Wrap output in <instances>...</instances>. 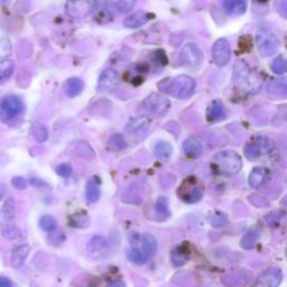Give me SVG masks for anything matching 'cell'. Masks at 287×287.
Listing matches in <instances>:
<instances>
[{
	"label": "cell",
	"instance_id": "60d3db41",
	"mask_svg": "<svg viewBox=\"0 0 287 287\" xmlns=\"http://www.w3.org/2000/svg\"><path fill=\"white\" fill-rule=\"evenodd\" d=\"M127 256H128V259L130 260L131 263H134L135 265H138V266L144 265L148 260V258L146 256H144L143 253L134 250V249H130V250L128 251Z\"/></svg>",
	"mask_w": 287,
	"mask_h": 287
},
{
	"label": "cell",
	"instance_id": "7a4b0ae2",
	"mask_svg": "<svg viewBox=\"0 0 287 287\" xmlns=\"http://www.w3.org/2000/svg\"><path fill=\"white\" fill-rule=\"evenodd\" d=\"M215 167L224 175H235L243 167V160L238 153L234 151H223L214 156Z\"/></svg>",
	"mask_w": 287,
	"mask_h": 287
},
{
	"label": "cell",
	"instance_id": "52a82bcc",
	"mask_svg": "<svg viewBox=\"0 0 287 287\" xmlns=\"http://www.w3.org/2000/svg\"><path fill=\"white\" fill-rule=\"evenodd\" d=\"M131 249L143 253L147 258L156 252L157 241L154 236L149 234H132L130 237Z\"/></svg>",
	"mask_w": 287,
	"mask_h": 287
},
{
	"label": "cell",
	"instance_id": "d590c367",
	"mask_svg": "<svg viewBox=\"0 0 287 287\" xmlns=\"http://www.w3.org/2000/svg\"><path fill=\"white\" fill-rule=\"evenodd\" d=\"M156 213L159 217H162V220L166 219L169 215V207H168V200L165 197H161L157 199L155 205Z\"/></svg>",
	"mask_w": 287,
	"mask_h": 287
},
{
	"label": "cell",
	"instance_id": "277c9868",
	"mask_svg": "<svg viewBox=\"0 0 287 287\" xmlns=\"http://www.w3.org/2000/svg\"><path fill=\"white\" fill-rule=\"evenodd\" d=\"M24 103L22 99L15 94L6 95L0 99V120L3 123L9 122L22 114Z\"/></svg>",
	"mask_w": 287,
	"mask_h": 287
},
{
	"label": "cell",
	"instance_id": "d6a6232c",
	"mask_svg": "<svg viewBox=\"0 0 287 287\" xmlns=\"http://www.w3.org/2000/svg\"><path fill=\"white\" fill-rule=\"evenodd\" d=\"M32 132L34 138L39 141V143H44L48 138V130L47 128L44 126L43 123L39 122L32 123Z\"/></svg>",
	"mask_w": 287,
	"mask_h": 287
},
{
	"label": "cell",
	"instance_id": "4316f807",
	"mask_svg": "<svg viewBox=\"0 0 287 287\" xmlns=\"http://www.w3.org/2000/svg\"><path fill=\"white\" fill-rule=\"evenodd\" d=\"M172 145L167 143V141L160 140L154 146V154H155V156L159 160H168L170 155H172Z\"/></svg>",
	"mask_w": 287,
	"mask_h": 287
},
{
	"label": "cell",
	"instance_id": "7c38bea8",
	"mask_svg": "<svg viewBox=\"0 0 287 287\" xmlns=\"http://www.w3.org/2000/svg\"><path fill=\"white\" fill-rule=\"evenodd\" d=\"M86 251L89 257L94 260L103 259L109 252V244L102 236H94L88 243Z\"/></svg>",
	"mask_w": 287,
	"mask_h": 287
},
{
	"label": "cell",
	"instance_id": "1f68e13d",
	"mask_svg": "<svg viewBox=\"0 0 287 287\" xmlns=\"http://www.w3.org/2000/svg\"><path fill=\"white\" fill-rule=\"evenodd\" d=\"M258 238H259V231L256 227H253L245 234V236L241 239V247L245 249H251L255 246Z\"/></svg>",
	"mask_w": 287,
	"mask_h": 287
},
{
	"label": "cell",
	"instance_id": "ee69618b",
	"mask_svg": "<svg viewBox=\"0 0 287 287\" xmlns=\"http://www.w3.org/2000/svg\"><path fill=\"white\" fill-rule=\"evenodd\" d=\"M11 184L17 190H25L27 188V181L24 177L16 176L11 180Z\"/></svg>",
	"mask_w": 287,
	"mask_h": 287
},
{
	"label": "cell",
	"instance_id": "b9f144b4",
	"mask_svg": "<svg viewBox=\"0 0 287 287\" xmlns=\"http://www.w3.org/2000/svg\"><path fill=\"white\" fill-rule=\"evenodd\" d=\"M11 54V44L8 39L0 40V59H6Z\"/></svg>",
	"mask_w": 287,
	"mask_h": 287
},
{
	"label": "cell",
	"instance_id": "484cf974",
	"mask_svg": "<svg viewBox=\"0 0 287 287\" xmlns=\"http://www.w3.org/2000/svg\"><path fill=\"white\" fill-rule=\"evenodd\" d=\"M0 215H1L3 221L6 222H10L14 220L16 215V205L14 199L8 198L6 200L1 209H0Z\"/></svg>",
	"mask_w": 287,
	"mask_h": 287
},
{
	"label": "cell",
	"instance_id": "8fae6325",
	"mask_svg": "<svg viewBox=\"0 0 287 287\" xmlns=\"http://www.w3.org/2000/svg\"><path fill=\"white\" fill-rule=\"evenodd\" d=\"M181 60L183 64L191 69H197L203 62V53L198 45L188 44L181 52Z\"/></svg>",
	"mask_w": 287,
	"mask_h": 287
},
{
	"label": "cell",
	"instance_id": "2e32d148",
	"mask_svg": "<svg viewBox=\"0 0 287 287\" xmlns=\"http://www.w3.org/2000/svg\"><path fill=\"white\" fill-rule=\"evenodd\" d=\"M267 92L270 97L275 99L287 98V79L278 78L270 81L267 85Z\"/></svg>",
	"mask_w": 287,
	"mask_h": 287
},
{
	"label": "cell",
	"instance_id": "7bdbcfd3",
	"mask_svg": "<svg viewBox=\"0 0 287 287\" xmlns=\"http://www.w3.org/2000/svg\"><path fill=\"white\" fill-rule=\"evenodd\" d=\"M55 172L62 177H69L72 175L73 168H72V166L68 163H62L60 165H57V167L55 168Z\"/></svg>",
	"mask_w": 287,
	"mask_h": 287
},
{
	"label": "cell",
	"instance_id": "f546056e",
	"mask_svg": "<svg viewBox=\"0 0 287 287\" xmlns=\"http://www.w3.org/2000/svg\"><path fill=\"white\" fill-rule=\"evenodd\" d=\"M101 197V190L97 182L94 181V178L90 180L86 183V189H85V198L90 203L97 202Z\"/></svg>",
	"mask_w": 287,
	"mask_h": 287
},
{
	"label": "cell",
	"instance_id": "4dcf8cb0",
	"mask_svg": "<svg viewBox=\"0 0 287 287\" xmlns=\"http://www.w3.org/2000/svg\"><path fill=\"white\" fill-rule=\"evenodd\" d=\"M77 154L86 161H92L95 157V152L91 145L85 140H80L77 144Z\"/></svg>",
	"mask_w": 287,
	"mask_h": 287
},
{
	"label": "cell",
	"instance_id": "44dd1931",
	"mask_svg": "<svg viewBox=\"0 0 287 287\" xmlns=\"http://www.w3.org/2000/svg\"><path fill=\"white\" fill-rule=\"evenodd\" d=\"M148 15L147 12L144 11H137L134 14L129 15L128 17L124 19V27L130 28V30H135V28H139L141 26H144L145 24L148 22Z\"/></svg>",
	"mask_w": 287,
	"mask_h": 287
},
{
	"label": "cell",
	"instance_id": "f1b7e54d",
	"mask_svg": "<svg viewBox=\"0 0 287 287\" xmlns=\"http://www.w3.org/2000/svg\"><path fill=\"white\" fill-rule=\"evenodd\" d=\"M170 259H172V264L175 267H181L189 260V251L186 250L184 246L177 247L172 251Z\"/></svg>",
	"mask_w": 287,
	"mask_h": 287
},
{
	"label": "cell",
	"instance_id": "836d02e7",
	"mask_svg": "<svg viewBox=\"0 0 287 287\" xmlns=\"http://www.w3.org/2000/svg\"><path fill=\"white\" fill-rule=\"evenodd\" d=\"M108 144H109V146L114 149V151H117V152H122L124 151L128 147V143L126 138H124L123 135L122 134H114L112 135L109 141H108Z\"/></svg>",
	"mask_w": 287,
	"mask_h": 287
},
{
	"label": "cell",
	"instance_id": "9a60e30c",
	"mask_svg": "<svg viewBox=\"0 0 287 287\" xmlns=\"http://www.w3.org/2000/svg\"><path fill=\"white\" fill-rule=\"evenodd\" d=\"M282 280L283 273L280 268H268L260 274L258 283L265 287H277Z\"/></svg>",
	"mask_w": 287,
	"mask_h": 287
},
{
	"label": "cell",
	"instance_id": "5bb4252c",
	"mask_svg": "<svg viewBox=\"0 0 287 287\" xmlns=\"http://www.w3.org/2000/svg\"><path fill=\"white\" fill-rule=\"evenodd\" d=\"M119 80H120V77L117 71L114 69H107L103 71V72L101 73V76H100L99 78L97 89L99 92H101V93L109 92V91H111L116 85L118 84Z\"/></svg>",
	"mask_w": 287,
	"mask_h": 287
},
{
	"label": "cell",
	"instance_id": "7402d4cb",
	"mask_svg": "<svg viewBox=\"0 0 287 287\" xmlns=\"http://www.w3.org/2000/svg\"><path fill=\"white\" fill-rule=\"evenodd\" d=\"M226 117V109L222 105L221 101L215 100L210 105L209 109H207V119L211 123H219Z\"/></svg>",
	"mask_w": 287,
	"mask_h": 287
},
{
	"label": "cell",
	"instance_id": "e0dca14e",
	"mask_svg": "<svg viewBox=\"0 0 287 287\" xmlns=\"http://www.w3.org/2000/svg\"><path fill=\"white\" fill-rule=\"evenodd\" d=\"M149 123H151V120L147 116H139V117H135L129 120L126 126V130L129 134L139 135L147 130Z\"/></svg>",
	"mask_w": 287,
	"mask_h": 287
},
{
	"label": "cell",
	"instance_id": "5b68a950",
	"mask_svg": "<svg viewBox=\"0 0 287 287\" xmlns=\"http://www.w3.org/2000/svg\"><path fill=\"white\" fill-rule=\"evenodd\" d=\"M144 109L154 118H162L167 114L170 107L169 100L163 94L153 93L144 100Z\"/></svg>",
	"mask_w": 287,
	"mask_h": 287
},
{
	"label": "cell",
	"instance_id": "4fadbf2b",
	"mask_svg": "<svg viewBox=\"0 0 287 287\" xmlns=\"http://www.w3.org/2000/svg\"><path fill=\"white\" fill-rule=\"evenodd\" d=\"M212 56H213L214 63L218 66H224L230 60L231 49L229 41L224 39L218 40L212 47Z\"/></svg>",
	"mask_w": 287,
	"mask_h": 287
},
{
	"label": "cell",
	"instance_id": "ffe728a7",
	"mask_svg": "<svg viewBox=\"0 0 287 287\" xmlns=\"http://www.w3.org/2000/svg\"><path fill=\"white\" fill-rule=\"evenodd\" d=\"M183 151H184L185 155L190 157V159H199L202 154V145L197 138H188L184 144H183Z\"/></svg>",
	"mask_w": 287,
	"mask_h": 287
},
{
	"label": "cell",
	"instance_id": "bcb514c9",
	"mask_svg": "<svg viewBox=\"0 0 287 287\" xmlns=\"http://www.w3.org/2000/svg\"><path fill=\"white\" fill-rule=\"evenodd\" d=\"M106 287H126V284L123 281H111L108 283Z\"/></svg>",
	"mask_w": 287,
	"mask_h": 287
},
{
	"label": "cell",
	"instance_id": "d4e9b609",
	"mask_svg": "<svg viewBox=\"0 0 287 287\" xmlns=\"http://www.w3.org/2000/svg\"><path fill=\"white\" fill-rule=\"evenodd\" d=\"M267 177V172L263 167H255L249 175V185L253 189L260 188L264 184Z\"/></svg>",
	"mask_w": 287,
	"mask_h": 287
},
{
	"label": "cell",
	"instance_id": "ac0fdd59",
	"mask_svg": "<svg viewBox=\"0 0 287 287\" xmlns=\"http://www.w3.org/2000/svg\"><path fill=\"white\" fill-rule=\"evenodd\" d=\"M31 252V246L24 244L16 247L11 252V266L15 268H20Z\"/></svg>",
	"mask_w": 287,
	"mask_h": 287
},
{
	"label": "cell",
	"instance_id": "f35d334b",
	"mask_svg": "<svg viewBox=\"0 0 287 287\" xmlns=\"http://www.w3.org/2000/svg\"><path fill=\"white\" fill-rule=\"evenodd\" d=\"M47 240L49 245H52L54 247H59L66 240V237L63 231H53L49 234Z\"/></svg>",
	"mask_w": 287,
	"mask_h": 287
},
{
	"label": "cell",
	"instance_id": "603a6c76",
	"mask_svg": "<svg viewBox=\"0 0 287 287\" xmlns=\"http://www.w3.org/2000/svg\"><path fill=\"white\" fill-rule=\"evenodd\" d=\"M83 90V82L77 77L70 78L64 82V91L68 97L74 98L80 94Z\"/></svg>",
	"mask_w": 287,
	"mask_h": 287
},
{
	"label": "cell",
	"instance_id": "8992f818",
	"mask_svg": "<svg viewBox=\"0 0 287 287\" xmlns=\"http://www.w3.org/2000/svg\"><path fill=\"white\" fill-rule=\"evenodd\" d=\"M178 197L186 203H195L203 197V186L195 177H188L178 189Z\"/></svg>",
	"mask_w": 287,
	"mask_h": 287
},
{
	"label": "cell",
	"instance_id": "ba28073f",
	"mask_svg": "<svg viewBox=\"0 0 287 287\" xmlns=\"http://www.w3.org/2000/svg\"><path fill=\"white\" fill-rule=\"evenodd\" d=\"M275 147L274 141L266 137H260V138H256L248 143L245 147V155H246L249 160H257L260 156L267 155L273 151Z\"/></svg>",
	"mask_w": 287,
	"mask_h": 287
},
{
	"label": "cell",
	"instance_id": "c3c4849f",
	"mask_svg": "<svg viewBox=\"0 0 287 287\" xmlns=\"http://www.w3.org/2000/svg\"><path fill=\"white\" fill-rule=\"evenodd\" d=\"M5 194H6V186L3 184H0V201H1L3 197H5Z\"/></svg>",
	"mask_w": 287,
	"mask_h": 287
},
{
	"label": "cell",
	"instance_id": "83f0119b",
	"mask_svg": "<svg viewBox=\"0 0 287 287\" xmlns=\"http://www.w3.org/2000/svg\"><path fill=\"white\" fill-rule=\"evenodd\" d=\"M14 71L15 63L11 60L0 61V84H5L11 78Z\"/></svg>",
	"mask_w": 287,
	"mask_h": 287
},
{
	"label": "cell",
	"instance_id": "ab89813d",
	"mask_svg": "<svg viewBox=\"0 0 287 287\" xmlns=\"http://www.w3.org/2000/svg\"><path fill=\"white\" fill-rule=\"evenodd\" d=\"M272 71L275 74H284L287 71V60L284 57H277L272 63Z\"/></svg>",
	"mask_w": 287,
	"mask_h": 287
},
{
	"label": "cell",
	"instance_id": "7dc6e473",
	"mask_svg": "<svg viewBox=\"0 0 287 287\" xmlns=\"http://www.w3.org/2000/svg\"><path fill=\"white\" fill-rule=\"evenodd\" d=\"M0 287H12V283L7 277H0Z\"/></svg>",
	"mask_w": 287,
	"mask_h": 287
},
{
	"label": "cell",
	"instance_id": "681fc988",
	"mask_svg": "<svg viewBox=\"0 0 287 287\" xmlns=\"http://www.w3.org/2000/svg\"><path fill=\"white\" fill-rule=\"evenodd\" d=\"M0 1H1L2 3H7V2H9L10 0H0Z\"/></svg>",
	"mask_w": 287,
	"mask_h": 287
},
{
	"label": "cell",
	"instance_id": "f6af8a7d",
	"mask_svg": "<svg viewBox=\"0 0 287 287\" xmlns=\"http://www.w3.org/2000/svg\"><path fill=\"white\" fill-rule=\"evenodd\" d=\"M211 218H214V220H210L211 223H212V226H215V227H220V226H222V224H224V222H226V214H220V215H212Z\"/></svg>",
	"mask_w": 287,
	"mask_h": 287
},
{
	"label": "cell",
	"instance_id": "9c48e42d",
	"mask_svg": "<svg viewBox=\"0 0 287 287\" xmlns=\"http://www.w3.org/2000/svg\"><path fill=\"white\" fill-rule=\"evenodd\" d=\"M97 7L95 0H68L65 9L73 18H83L92 14Z\"/></svg>",
	"mask_w": 287,
	"mask_h": 287
},
{
	"label": "cell",
	"instance_id": "3957f363",
	"mask_svg": "<svg viewBox=\"0 0 287 287\" xmlns=\"http://www.w3.org/2000/svg\"><path fill=\"white\" fill-rule=\"evenodd\" d=\"M235 81L237 85L250 91V92H257L261 88V81L259 80V78L243 61H239L236 63Z\"/></svg>",
	"mask_w": 287,
	"mask_h": 287
},
{
	"label": "cell",
	"instance_id": "8d00e7d4",
	"mask_svg": "<svg viewBox=\"0 0 287 287\" xmlns=\"http://www.w3.org/2000/svg\"><path fill=\"white\" fill-rule=\"evenodd\" d=\"M111 3L119 12L126 14L134 8L136 0H111Z\"/></svg>",
	"mask_w": 287,
	"mask_h": 287
},
{
	"label": "cell",
	"instance_id": "d6986e66",
	"mask_svg": "<svg viewBox=\"0 0 287 287\" xmlns=\"http://www.w3.org/2000/svg\"><path fill=\"white\" fill-rule=\"evenodd\" d=\"M223 9L231 16L243 15L247 9V0H222Z\"/></svg>",
	"mask_w": 287,
	"mask_h": 287
},
{
	"label": "cell",
	"instance_id": "74e56055",
	"mask_svg": "<svg viewBox=\"0 0 287 287\" xmlns=\"http://www.w3.org/2000/svg\"><path fill=\"white\" fill-rule=\"evenodd\" d=\"M40 226L43 229L44 231L46 232H53L57 227V221L56 219L52 217V215H43L40 219Z\"/></svg>",
	"mask_w": 287,
	"mask_h": 287
},
{
	"label": "cell",
	"instance_id": "e575fe53",
	"mask_svg": "<svg viewBox=\"0 0 287 287\" xmlns=\"http://www.w3.org/2000/svg\"><path fill=\"white\" fill-rule=\"evenodd\" d=\"M0 230H1L2 236L5 237L6 239H9V240L17 239L20 234L17 227L6 221L1 223V226H0Z\"/></svg>",
	"mask_w": 287,
	"mask_h": 287
},
{
	"label": "cell",
	"instance_id": "6da1fadb",
	"mask_svg": "<svg viewBox=\"0 0 287 287\" xmlns=\"http://www.w3.org/2000/svg\"><path fill=\"white\" fill-rule=\"evenodd\" d=\"M165 82L166 86L162 91L176 99L190 98L195 90V81L188 76H180Z\"/></svg>",
	"mask_w": 287,
	"mask_h": 287
},
{
	"label": "cell",
	"instance_id": "30bf717a",
	"mask_svg": "<svg viewBox=\"0 0 287 287\" xmlns=\"http://www.w3.org/2000/svg\"><path fill=\"white\" fill-rule=\"evenodd\" d=\"M257 46L260 55L267 57L273 55L280 47V40L272 33L260 32L257 34Z\"/></svg>",
	"mask_w": 287,
	"mask_h": 287
},
{
	"label": "cell",
	"instance_id": "cb8c5ba5",
	"mask_svg": "<svg viewBox=\"0 0 287 287\" xmlns=\"http://www.w3.org/2000/svg\"><path fill=\"white\" fill-rule=\"evenodd\" d=\"M90 217L84 211H79L69 218V223L71 227L78 229H84L90 226Z\"/></svg>",
	"mask_w": 287,
	"mask_h": 287
},
{
	"label": "cell",
	"instance_id": "f907efd6",
	"mask_svg": "<svg viewBox=\"0 0 287 287\" xmlns=\"http://www.w3.org/2000/svg\"><path fill=\"white\" fill-rule=\"evenodd\" d=\"M286 255H287V247H286Z\"/></svg>",
	"mask_w": 287,
	"mask_h": 287
}]
</instances>
